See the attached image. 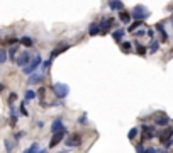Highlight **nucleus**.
<instances>
[{"label":"nucleus","mask_w":173,"mask_h":153,"mask_svg":"<svg viewBox=\"0 0 173 153\" xmlns=\"http://www.w3.org/2000/svg\"><path fill=\"white\" fill-rule=\"evenodd\" d=\"M53 92H54V96H56L58 99H65L66 96H68V92H70V87L66 84L56 82V84H53Z\"/></svg>","instance_id":"obj_1"},{"label":"nucleus","mask_w":173,"mask_h":153,"mask_svg":"<svg viewBox=\"0 0 173 153\" xmlns=\"http://www.w3.org/2000/svg\"><path fill=\"white\" fill-rule=\"evenodd\" d=\"M82 134L80 133H71V134H68V138L65 139V145L68 148H78L80 145H82Z\"/></svg>","instance_id":"obj_2"},{"label":"nucleus","mask_w":173,"mask_h":153,"mask_svg":"<svg viewBox=\"0 0 173 153\" xmlns=\"http://www.w3.org/2000/svg\"><path fill=\"white\" fill-rule=\"evenodd\" d=\"M41 63H43V58H41V55H37V56H34V58L31 60V63L26 65V67L22 68V72L26 73V75H31V73H34V70L39 67Z\"/></svg>","instance_id":"obj_3"},{"label":"nucleus","mask_w":173,"mask_h":153,"mask_svg":"<svg viewBox=\"0 0 173 153\" xmlns=\"http://www.w3.org/2000/svg\"><path fill=\"white\" fill-rule=\"evenodd\" d=\"M132 15L136 20H144V19L149 17V10H148L144 5H136L132 9Z\"/></svg>","instance_id":"obj_4"},{"label":"nucleus","mask_w":173,"mask_h":153,"mask_svg":"<svg viewBox=\"0 0 173 153\" xmlns=\"http://www.w3.org/2000/svg\"><path fill=\"white\" fill-rule=\"evenodd\" d=\"M29 63H31V53H29V51H22V53H20V56L17 58V65L20 68H24Z\"/></svg>","instance_id":"obj_5"},{"label":"nucleus","mask_w":173,"mask_h":153,"mask_svg":"<svg viewBox=\"0 0 173 153\" xmlns=\"http://www.w3.org/2000/svg\"><path fill=\"white\" fill-rule=\"evenodd\" d=\"M65 134H66V131H58V133H53V138H51V141H49V148H54L56 145H60L61 139L65 138Z\"/></svg>","instance_id":"obj_6"},{"label":"nucleus","mask_w":173,"mask_h":153,"mask_svg":"<svg viewBox=\"0 0 173 153\" xmlns=\"http://www.w3.org/2000/svg\"><path fill=\"white\" fill-rule=\"evenodd\" d=\"M171 136H173V129H171V128H165L161 133L158 134V138H159V141H161V143L166 145L168 141H170V138H171Z\"/></svg>","instance_id":"obj_7"},{"label":"nucleus","mask_w":173,"mask_h":153,"mask_svg":"<svg viewBox=\"0 0 173 153\" xmlns=\"http://www.w3.org/2000/svg\"><path fill=\"white\" fill-rule=\"evenodd\" d=\"M51 131H53V133H58V131H66V128H65V124H63V119L61 117H56L53 121Z\"/></svg>","instance_id":"obj_8"},{"label":"nucleus","mask_w":173,"mask_h":153,"mask_svg":"<svg viewBox=\"0 0 173 153\" xmlns=\"http://www.w3.org/2000/svg\"><path fill=\"white\" fill-rule=\"evenodd\" d=\"M156 29L159 31V41L166 43V41H168V34H166V31H165V27H163V22H158V24H156Z\"/></svg>","instance_id":"obj_9"},{"label":"nucleus","mask_w":173,"mask_h":153,"mask_svg":"<svg viewBox=\"0 0 173 153\" xmlns=\"http://www.w3.org/2000/svg\"><path fill=\"white\" fill-rule=\"evenodd\" d=\"M109 7H111L112 10H124V3L121 2V0H109Z\"/></svg>","instance_id":"obj_10"},{"label":"nucleus","mask_w":173,"mask_h":153,"mask_svg":"<svg viewBox=\"0 0 173 153\" xmlns=\"http://www.w3.org/2000/svg\"><path fill=\"white\" fill-rule=\"evenodd\" d=\"M41 82H43V75H37V73H31L27 78V84H31V85L41 84Z\"/></svg>","instance_id":"obj_11"},{"label":"nucleus","mask_w":173,"mask_h":153,"mask_svg":"<svg viewBox=\"0 0 173 153\" xmlns=\"http://www.w3.org/2000/svg\"><path fill=\"white\" fill-rule=\"evenodd\" d=\"M70 48V44H61V46H58V48H54L53 49V53H51V58H54V56H58V55H61L63 51H66V49Z\"/></svg>","instance_id":"obj_12"},{"label":"nucleus","mask_w":173,"mask_h":153,"mask_svg":"<svg viewBox=\"0 0 173 153\" xmlns=\"http://www.w3.org/2000/svg\"><path fill=\"white\" fill-rule=\"evenodd\" d=\"M100 31H102V29H100V24H95V22L90 24V27H88V34L90 36H97Z\"/></svg>","instance_id":"obj_13"},{"label":"nucleus","mask_w":173,"mask_h":153,"mask_svg":"<svg viewBox=\"0 0 173 153\" xmlns=\"http://www.w3.org/2000/svg\"><path fill=\"white\" fill-rule=\"evenodd\" d=\"M114 24V19H104L102 22H100V29H102V32H105L109 27H111Z\"/></svg>","instance_id":"obj_14"},{"label":"nucleus","mask_w":173,"mask_h":153,"mask_svg":"<svg viewBox=\"0 0 173 153\" xmlns=\"http://www.w3.org/2000/svg\"><path fill=\"white\" fill-rule=\"evenodd\" d=\"M124 34H126L124 29H117V31H114V32H112V38L116 39V41H121L122 38H124Z\"/></svg>","instance_id":"obj_15"},{"label":"nucleus","mask_w":173,"mask_h":153,"mask_svg":"<svg viewBox=\"0 0 173 153\" xmlns=\"http://www.w3.org/2000/svg\"><path fill=\"white\" fill-rule=\"evenodd\" d=\"M168 123H170V119H168L165 114H163V116H159V117L156 119V124H158V126H166Z\"/></svg>","instance_id":"obj_16"},{"label":"nucleus","mask_w":173,"mask_h":153,"mask_svg":"<svg viewBox=\"0 0 173 153\" xmlns=\"http://www.w3.org/2000/svg\"><path fill=\"white\" fill-rule=\"evenodd\" d=\"M119 17H121V20H122V22H124V24H127V22H129V19H131V15H129V12H126V10H121Z\"/></svg>","instance_id":"obj_17"},{"label":"nucleus","mask_w":173,"mask_h":153,"mask_svg":"<svg viewBox=\"0 0 173 153\" xmlns=\"http://www.w3.org/2000/svg\"><path fill=\"white\" fill-rule=\"evenodd\" d=\"M24 153H41V151H39V145L34 143L32 146H29V150H26Z\"/></svg>","instance_id":"obj_18"},{"label":"nucleus","mask_w":173,"mask_h":153,"mask_svg":"<svg viewBox=\"0 0 173 153\" xmlns=\"http://www.w3.org/2000/svg\"><path fill=\"white\" fill-rule=\"evenodd\" d=\"M20 43H22L24 44V46H32V39L31 38H29V36H24V38H20Z\"/></svg>","instance_id":"obj_19"},{"label":"nucleus","mask_w":173,"mask_h":153,"mask_svg":"<svg viewBox=\"0 0 173 153\" xmlns=\"http://www.w3.org/2000/svg\"><path fill=\"white\" fill-rule=\"evenodd\" d=\"M158 48H159V44H158V41H151V44H149V53H156L158 51Z\"/></svg>","instance_id":"obj_20"},{"label":"nucleus","mask_w":173,"mask_h":153,"mask_svg":"<svg viewBox=\"0 0 173 153\" xmlns=\"http://www.w3.org/2000/svg\"><path fill=\"white\" fill-rule=\"evenodd\" d=\"M37 94L34 92V90H27L26 92V101H32V99H36Z\"/></svg>","instance_id":"obj_21"},{"label":"nucleus","mask_w":173,"mask_h":153,"mask_svg":"<svg viewBox=\"0 0 173 153\" xmlns=\"http://www.w3.org/2000/svg\"><path fill=\"white\" fill-rule=\"evenodd\" d=\"M141 26H143V20H136V22H134L132 26L129 27V31L132 32V31H136V29H138V27H141Z\"/></svg>","instance_id":"obj_22"},{"label":"nucleus","mask_w":173,"mask_h":153,"mask_svg":"<svg viewBox=\"0 0 173 153\" xmlns=\"http://www.w3.org/2000/svg\"><path fill=\"white\" fill-rule=\"evenodd\" d=\"M14 145H15V143H12L10 139H5V146H7L5 151H7V153H12V146H14Z\"/></svg>","instance_id":"obj_23"},{"label":"nucleus","mask_w":173,"mask_h":153,"mask_svg":"<svg viewBox=\"0 0 173 153\" xmlns=\"http://www.w3.org/2000/svg\"><path fill=\"white\" fill-rule=\"evenodd\" d=\"M5 61H7V51H5V49H2V51H0V63H5Z\"/></svg>","instance_id":"obj_24"},{"label":"nucleus","mask_w":173,"mask_h":153,"mask_svg":"<svg viewBox=\"0 0 173 153\" xmlns=\"http://www.w3.org/2000/svg\"><path fill=\"white\" fill-rule=\"evenodd\" d=\"M134 136H138V128H132V129L129 131L127 138H129V139H134Z\"/></svg>","instance_id":"obj_25"},{"label":"nucleus","mask_w":173,"mask_h":153,"mask_svg":"<svg viewBox=\"0 0 173 153\" xmlns=\"http://www.w3.org/2000/svg\"><path fill=\"white\" fill-rule=\"evenodd\" d=\"M136 49H138V53H139L141 56H144V55H146V48H144V46H141V44H138Z\"/></svg>","instance_id":"obj_26"},{"label":"nucleus","mask_w":173,"mask_h":153,"mask_svg":"<svg viewBox=\"0 0 173 153\" xmlns=\"http://www.w3.org/2000/svg\"><path fill=\"white\" fill-rule=\"evenodd\" d=\"M78 123H80V124H87V116L85 114H83V116H80V119H78Z\"/></svg>","instance_id":"obj_27"},{"label":"nucleus","mask_w":173,"mask_h":153,"mask_svg":"<svg viewBox=\"0 0 173 153\" xmlns=\"http://www.w3.org/2000/svg\"><path fill=\"white\" fill-rule=\"evenodd\" d=\"M3 43H9V44L17 43V38H7V39H3Z\"/></svg>","instance_id":"obj_28"},{"label":"nucleus","mask_w":173,"mask_h":153,"mask_svg":"<svg viewBox=\"0 0 173 153\" xmlns=\"http://www.w3.org/2000/svg\"><path fill=\"white\" fill-rule=\"evenodd\" d=\"M15 51H17V48H10V49H9V55H10L12 60L15 58Z\"/></svg>","instance_id":"obj_29"},{"label":"nucleus","mask_w":173,"mask_h":153,"mask_svg":"<svg viewBox=\"0 0 173 153\" xmlns=\"http://www.w3.org/2000/svg\"><path fill=\"white\" fill-rule=\"evenodd\" d=\"M136 150H138V153H146V150L143 148V145H138V146H136Z\"/></svg>","instance_id":"obj_30"},{"label":"nucleus","mask_w":173,"mask_h":153,"mask_svg":"<svg viewBox=\"0 0 173 153\" xmlns=\"http://www.w3.org/2000/svg\"><path fill=\"white\" fill-rule=\"evenodd\" d=\"M122 49H126V51H129V49H131V44H129V43H122Z\"/></svg>","instance_id":"obj_31"},{"label":"nucleus","mask_w":173,"mask_h":153,"mask_svg":"<svg viewBox=\"0 0 173 153\" xmlns=\"http://www.w3.org/2000/svg\"><path fill=\"white\" fill-rule=\"evenodd\" d=\"M15 99H17V94H10V97H9V101H10V102H14V101H15Z\"/></svg>","instance_id":"obj_32"},{"label":"nucleus","mask_w":173,"mask_h":153,"mask_svg":"<svg viewBox=\"0 0 173 153\" xmlns=\"http://www.w3.org/2000/svg\"><path fill=\"white\" fill-rule=\"evenodd\" d=\"M156 151H158V150H154L153 146H149V148H148V150H146V153H156Z\"/></svg>","instance_id":"obj_33"},{"label":"nucleus","mask_w":173,"mask_h":153,"mask_svg":"<svg viewBox=\"0 0 173 153\" xmlns=\"http://www.w3.org/2000/svg\"><path fill=\"white\" fill-rule=\"evenodd\" d=\"M20 112H22L24 116H27V111H26V109H24V104H22V107H20Z\"/></svg>","instance_id":"obj_34"},{"label":"nucleus","mask_w":173,"mask_h":153,"mask_svg":"<svg viewBox=\"0 0 173 153\" xmlns=\"http://www.w3.org/2000/svg\"><path fill=\"white\" fill-rule=\"evenodd\" d=\"M49 65H51V60H48V61H46V63L43 65V67H44V68H48V67H49Z\"/></svg>","instance_id":"obj_35"},{"label":"nucleus","mask_w":173,"mask_h":153,"mask_svg":"<svg viewBox=\"0 0 173 153\" xmlns=\"http://www.w3.org/2000/svg\"><path fill=\"white\" fill-rule=\"evenodd\" d=\"M156 153H168V151H166V150H158Z\"/></svg>","instance_id":"obj_36"}]
</instances>
